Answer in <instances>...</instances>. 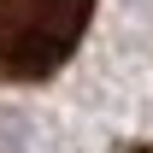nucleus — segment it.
Instances as JSON below:
<instances>
[{"label": "nucleus", "instance_id": "obj_1", "mask_svg": "<svg viewBox=\"0 0 153 153\" xmlns=\"http://www.w3.org/2000/svg\"><path fill=\"white\" fill-rule=\"evenodd\" d=\"M94 0H0V82H47L82 47Z\"/></svg>", "mask_w": 153, "mask_h": 153}]
</instances>
